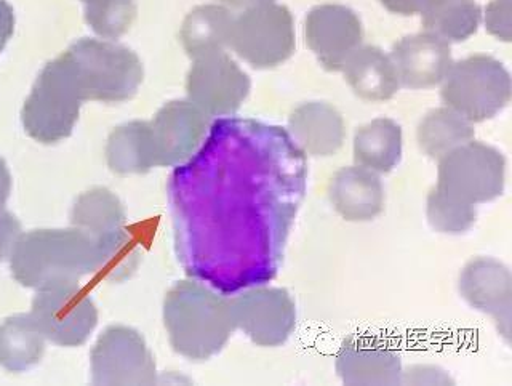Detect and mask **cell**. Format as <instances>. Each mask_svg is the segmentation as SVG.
I'll use <instances>...</instances> for the list:
<instances>
[{
	"instance_id": "6da1fadb",
	"label": "cell",
	"mask_w": 512,
	"mask_h": 386,
	"mask_svg": "<svg viewBox=\"0 0 512 386\" xmlns=\"http://www.w3.org/2000/svg\"><path fill=\"white\" fill-rule=\"evenodd\" d=\"M164 324L176 353L207 361L223 350L236 330L231 298L196 281L176 282L164 300Z\"/></svg>"
},
{
	"instance_id": "7a4b0ae2",
	"label": "cell",
	"mask_w": 512,
	"mask_h": 386,
	"mask_svg": "<svg viewBox=\"0 0 512 386\" xmlns=\"http://www.w3.org/2000/svg\"><path fill=\"white\" fill-rule=\"evenodd\" d=\"M13 278L21 286L44 290L77 284L98 270L95 242L84 231L36 230L21 233L10 255Z\"/></svg>"
},
{
	"instance_id": "3957f363",
	"label": "cell",
	"mask_w": 512,
	"mask_h": 386,
	"mask_svg": "<svg viewBox=\"0 0 512 386\" xmlns=\"http://www.w3.org/2000/svg\"><path fill=\"white\" fill-rule=\"evenodd\" d=\"M511 95V74L501 61L488 55H472L453 63L440 90L445 106L471 124L498 116L509 105Z\"/></svg>"
},
{
	"instance_id": "277c9868",
	"label": "cell",
	"mask_w": 512,
	"mask_h": 386,
	"mask_svg": "<svg viewBox=\"0 0 512 386\" xmlns=\"http://www.w3.org/2000/svg\"><path fill=\"white\" fill-rule=\"evenodd\" d=\"M437 193L464 206L500 198L506 188V159L498 149L471 140L440 157Z\"/></svg>"
},
{
	"instance_id": "5b68a950",
	"label": "cell",
	"mask_w": 512,
	"mask_h": 386,
	"mask_svg": "<svg viewBox=\"0 0 512 386\" xmlns=\"http://www.w3.org/2000/svg\"><path fill=\"white\" fill-rule=\"evenodd\" d=\"M85 100L68 58L45 66L23 109L26 132L40 143H56L71 133Z\"/></svg>"
},
{
	"instance_id": "8992f818",
	"label": "cell",
	"mask_w": 512,
	"mask_h": 386,
	"mask_svg": "<svg viewBox=\"0 0 512 386\" xmlns=\"http://www.w3.org/2000/svg\"><path fill=\"white\" fill-rule=\"evenodd\" d=\"M85 100L124 101L143 81V68L135 53L95 41L77 42L64 53Z\"/></svg>"
},
{
	"instance_id": "52a82bcc",
	"label": "cell",
	"mask_w": 512,
	"mask_h": 386,
	"mask_svg": "<svg viewBox=\"0 0 512 386\" xmlns=\"http://www.w3.org/2000/svg\"><path fill=\"white\" fill-rule=\"evenodd\" d=\"M292 13L282 5H260L234 21L231 47L255 68L282 65L295 52Z\"/></svg>"
},
{
	"instance_id": "ba28073f",
	"label": "cell",
	"mask_w": 512,
	"mask_h": 386,
	"mask_svg": "<svg viewBox=\"0 0 512 386\" xmlns=\"http://www.w3.org/2000/svg\"><path fill=\"white\" fill-rule=\"evenodd\" d=\"M95 385H154L156 361L140 332L124 326L104 330L90 354Z\"/></svg>"
},
{
	"instance_id": "9c48e42d",
	"label": "cell",
	"mask_w": 512,
	"mask_h": 386,
	"mask_svg": "<svg viewBox=\"0 0 512 386\" xmlns=\"http://www.w3.org/2000/svg\"><path fill=\"white\" fill-rule=\"evenodd\" d=\"M31 316L47 340L71 348L84 345L98 324L95 303L77 284L39 290Z\"/></svg>"
},
{
	"instance_id": "30bf717a",
	"label": "cell",
	"mask_w": 512,
	"mask_h": 386,
	"mask_svg": "<svg viewBox=\"0 0 512 386\" xmlns=\"http://www.w3.org/2000/svg\"><path fill=\"white\" fill-rule=\"evenodd\" d=\"M232 318L253 343L266 348L284 345L296 326V306L287 290L258 287L231 298Z\"/></svg>"
},
{
	"instance_id": "8fae6325",
	"label": "cell",
	"mask_w": 512,
	"mask_h": 386,
	"mask_svg": "<svg viewBox=\"0 0 512 386\" xmlns=\"http://www.w3.org/2000/svg\"><path fill=\"white\" fill-rule=\"evenodd\" d=\"M189 101L207 116L236 113L247 98L250 79L224 52L196 58L189 71Z\"/></svg>"
},
{
	"instance_id": "7c38bea8",
	"label": "cell",
	"mask_w": 512,
	"mask_h": 386,
	"mask_svg": "<svg viewBox=\"0 0 512 386\" xmlns=\"http://www.w3.org/2000/svg\"><path fill=\"white\" fill-rule=\"evenodd\" d=\"M304 37L320 65L336 73L362 45L364 28L354 10L344 5L325 4L308 13Z\"/></svg>"
},
{
	"instance_id": "4fadbf2b",
	"label": "cell",
	"mask_w": 512,
	"mask_h": 386,
	"mask_svg": "<svg viewBox=\"0 0 512 386\" xmlns=\"http://www.w3.org/2000/svg\"><path fill=\"white\" fill-rule=\"evenodd\" d=\"M461 298L474 310L488 314L509 342L512 319V276L493 257H476L464 265L458 279Z\"/></svg>"
},
{
	"instance_id": "5bb4252c",
	"label": "cell",
	"mask_w": 512,
	"mask_h": 386,
	"mask_svg": "<svg viewBox=\"0 0 512 386\" xmlns=\"http://www.w3.org/2000/svg\"><path fill=\"white\" fill-rule=\"evenodd\" d=\"M207 127V114L191 101L167 103L151 122L159 165L172 167L188 161L204 140Z\"/></svg>"
},
{
	"instance_id": "9a60e30c",
	"label": "cell",
	"mask_w": 512,
	"mask_h": 386,
	"mask_svg": "<svg viewBox=\"0 0 512 386\" xmlns=\"http://www.w3.org/2000/svg\"><path fill=\"white\" fill-rule=\"evenodd\" d=\"M391 58L400 85L412 90L442 84L453 65L450 44L426 31L402 37L392 47Z\"/></svg>"
},
{
	"instance_id": "2e32d148",
	"label": "cell",
	"mask_w": 512,
	"mask_h": 386,
	"mask_svg": "<svg viewBox=\"0 0 512 386\" xmlns=\"http://www.w3.org/2000/svg\"><path fill=\"white\" fill-rule=\"evenodd\" d=\"M336 375L344 385H402V361L391 346L349 337L336 354Z\"/></svg>"
},
{
	"instance_id": "e0dca14e",
	"label": "cell",
	"mask_w": 512,
	"mask_h": 386,
	"mask_svg": "<svg viewBox=\"0 0 512 386\" xmlns=\"http://www.w3.org/2000/svg\"><path fill=\"white\" fill-rule=\"evenodd\" d=\"M328 199L346 222H372L383 214L386 194L378 173L354 165L343 167L328 183Z\"/></svg>"
},
{
	"instance_id": "ac0fdd59",
	"label": "cell",
	"mask_w": 512,
	"mask_h": 386,
	"mask_svg": "<svg viewBox=\"0 0 512 386\" xmlns=\"http://www.w3.org/2000/svg\"><path fill=\"white\" fill-rule=\"evenodd\" d=\"M288 130L296 146L314 157L333 156L346 140L343 116L325 101H308L298 106L290 114Z\"/></svg>"
},
{
	"instance_id": "d6986e66",
	"label": "cell",
	"mask_w": 512,
	"mask_h": 386,
	"mask_svg": "<svg viewBox=\"0 0 512 386\" xmlns=\"http://www.w3.org/2000/svg\"><path fill=\"white\" fill-rule=\"evenodd\" d=\"M341 71L352 92L370 103L391 100L399 92V76L391 55L375 45H360Z\"/></svg>"
},
{
	"instance_id": "ffe728a7",
	"label": "cell",
	"mask_w": 512,
	"mask_h": 386,
	"mask_svg": "<svg viewBox=\"0 0 512 386\" xmlns=\"http://www.w3.org/2000/svg\"><path fill=\"white\" fill-rule=\"evenodd\" d=\"M125 207L109 189L95 188L77 198L71 222L90 236L96 247L108 246L127 238L124 230Z\"/></svg>"
},
{
	"instance_id": "44dd1931",
	"label": "cell",
	"mask_w": 512,
	"mask_h": 386,
	"mask_svg": "<svg viewBox=\"0 0 512 386\" xmlns=\"http://www.w3.org/2000/svg\"><path fill=\"white\" fill-rule=\"evenodd\" d=\"M402 157V129L388 117L362 125L354 135V161L375 173L396 169Z\"/></svg>"
},
{
	"instance_id": "7402d4cb",
	"label": "cell",
	"mask_w": 512,
	"mask_h": 386,
	"mask_svg": "<svg viewBox=\"0 0 512 386\" xmlns=\"http://www.w3.org/2000/svg\"><path fill=\"white\" fill-rule=\"evenodd\" d=\"M45 337L31 314H15L0 324V367L24 372L39 364L45 353Z\"/></svg>"
},
{
	"instance_id": "603a6c76",
	"label": "cell",
	"mask_w": 512,
	"mask_h": 386,
	"mask_svg": "<svg viewBox=\"0 0 512 386\" xmlns=\"http://www.w3.org/2000/svg\"><path fill=\"white\" fill-rule=\"evenodd\" d=\"M421 17L426 33L434 34L448 44H458L477 33L482 10L476 0H428Z\"/></svg>"
},
{
	"instance_id": "cb8c5ba5",
	"label": "cell",
	"mask_w": 512,
	"mask_h": 386,
	"mask_svg": "<svg viewBox=\"0 0 512 386\" xmlns=\"http://www.w3.org/2000/svg\"><path fill=\"white\" fill-rule=\"evenodd\" d=\"M474 137L476 132L471 122L447 106L429 111L421 119L416 130L418 146L429 159L434 161H439L440 157L474 140Z\"/></svg>"
},
{
	"instance_id": "d4e9b609",
	"label": "cell",
	"mask_w": 512,
	"mask_h": 386,
	"mask_svg": "<svg viewBox=\"0 0 512 386\" xmlns=\"http://www.w3.org/2000/svg\"><path fill=\"white\" fill-rule=\"evenodd\" d=\"M108 161L117 173H144L159 165L151 124L132 122L112 133Z\"/></svg>"
},
{
	"instance_id": "484cf974",
	"label": "cell",
	"mask_w": 512,
	"mask_h": 386,
	"mask_svg": "<svg viewBox=\"0 0 512 386\" xmlns=\"http://www.w3.org/2000/svg\"><path fill=\"white\" fill-rule=\"evenodd\" d=\"M234 20L220 7H200L186 18L181 31L184 49L192 58L223 52L231 45Z\"/></svg>"
},
{
	"instance_id": "4316f807",
	"label": "cell",
	"mask_w": 512,
	"mask_h": 386,
	"mask_svg": "<svg viewBox=\"0 0 512 386\" xmlns=\"http://www.w3.org/2000/svg\"><path fill=\"white\" fill-rule=\"evenodd\" d=\"M426 217L432 230L437 233L458 236L468 233L476 225L477 207L452 201L432 188L426 199Z\"/></svg>"
},
{
	"instance_id": "83f0119b",
	"label": "cell",
	"mask_w": 512,
	"mask_h": 386,
	"mask_svg": "<svg viewBox=\"0 0 512 386\" xmlns=\"http://www.w3.org/2000/svg\"><path fill=\"white\" fill-rule=\"evenodd\" d=\"M485 28L498 41H512L511 0H492L485 9Z\"/></svg>"
},
{
	"instance_id": "f1b7e54d",
	"label": "cell",
	"mask_w": 512,
	"mask_h": 386,
	"mask_svg": "<svg viewBox=\"0 0 512 386\" xmlns=\"http://www.w3.org/2000/svg\"><path fill=\"white\" fill-rule=\"evenodd\" d=\"M455 385L453 378L434 366H413L402 370V385Z\"/></svg>"
},
{
	"instance_id": "f546056e",
	"label": "cell",
	"mask_w": 512,
	"mask_h": 386,
	"mask_svg": "<svg viewBox=\"0 0 512 386\" xmlns=\"http://www.w3.org/2000/svg\"><path fill=\"white\" fill-rule=\"evenodd\" d=\"M21 236V225L15 215L0 210V262L10 257Z\"/></svg>"
},
{
	"instance_id": "4dcf8cb0",
	"label": "cell",
	"mask_w": 512,
	"mask_h": 386,
	"mask_svg": "<svg viewBox=\"0 0 512 386\" xmlns=\"http://www.w3.org/2000/svg\"><path fill=\"white\" fill-rule=\"evenodd\" d=\"M428 0H381V4L389 10V12L404 15V17H412L416 13L423 12L424 5Z\"/></svg>"
},
{
	"instance_id": "1f68e13d",
	"label": "cell",
	"mask_w": 512,
	"mask_h": 386,
	"mask_svg": "<svg viewBox=\"0 0 512 386\" xmlns=\"http://www.w3.org/2000/svg\"><path fill=\"white\" fill-rule=\"evenodd\" d=\"M13 15L12 9L5 2L0 0V52L4 50L5 44L12 36Z\"/></svg>"
},
{
	"instance_id": "d6a6232c",
	"label": "cell",
	"mask_w": 512,
	"mask_h": 386,
	"mask_svg": "<svg viewBox=\"0 0 512 386\" xmlns=\"http://www.w3.org/2000/svg\"><path fill=\"white\" fill-rule=\"evenodd\" d=\"M10 188H12L10 172H8L5 162L0 159V210L4 209L5 202L10 196Z\"/></svg>"
},
{
	"instance_id": "836d02e7",
	"label": "cell",
	"mask_w": 512,
	"mask_h": 386,
	"mask_svg": "<svg viewBox=\"0 0 512 386\" xmlns=\"http://www.w3.org/2000/svg\"><path fill=\"white\" fill-rule=\"evenodd\" d=\"M226 4L234 5V7H245V9H255L260 5L271 4L274 0H224Z\"/></svg>"
}]
</instances>
